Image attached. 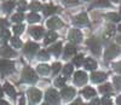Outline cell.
Returning <instances> with one entry per match:
<instances>
[{"mask_svg":"<svg viewBox=\"0 0 121 105\" xmlns=\"http://www.w3.org/2000/svg\"><path fill=\"white\" fill-rule=\"evenodd\" d=\"M22 80L26 81V82H30V83H34L36 80H38V76L35 74V71L29 68V67H26L23 69V72H22Z\"/></svg>","mask_w":121,"mask_h":105,"instance_id":"1","label":"cell"},{"mask_svg":"<svg viewBox=\"0 0 121 105\" xmlns=\"http://www.w3.org/2000/svg\"><path fill=\"white\" fill-rule=\"evenodd\" d=\"M15 69V64L11 60H7V59H3L0 60V71L3 72L4 75L6 74H11Z\"/></svg>","mask_w":121,"mask_h":105,"instance_id":"2","label":"cell"},{"mask_svg":"<svg viewBox=\"0 0 121 105\" xmlns=\"http://www.w3.org/2000/svg\"><path fill=\"white\" fill-rule=\"evenodd\" d=\"M46 100L51 105H59V96L56 92V89L51 88L46 92Z\"/></svg>","mask_w":121,"mask_h":105,"instance_id":"3","label":"cell"},{"mask_svg":"<svg viewBox=\"0 0 121 105\" xmlns=\"http://www.w3.org/2000/svg\"><path fill=\"white\" fill-rule=\"evenodd\" d=\"M68 38H69V41L72 44H79V42H81V40H82V34L80 30L73 29V30H70Z\"/></svg>","mask_w":121,"mask_h":105,"instance_id":"4","label":"cell"},{"mask_svg":"<svg viewBox=\"0 0 121 105\" xmlns=\"http://www.w3.org/2000/svg\"><path fill=\"white\" fill-rule=\"evenodd\" d=\"M28 96H29L30 101L33 104H36V103L40 101V99H41V92L36 88H30L28 91Z\"/></svg>","mask_w":121,"mask_h":105,"instance_id":"5","label":"cell"},{"mask_svg":"<svg viewBox=\"0 0 121 105\" xmlns=\"http://www.w3.org/2000/svg\"><path fill=\"white\" fill-rule=\"evenodd\" d=\"M87 45L90 46L91 51H92L95 55H98L99 53V51H100V44H99V41L96 38H91L87 41Z\"/></svg>","mask_w":121,"mask_h":105,"instance_id":"6","label":"cell"},{"mask_svg":"<svg viewBox=\"0 0 121 105\" xmlns=\"http://www.w3.org/2000/svg\"><path fill=\"white\" fill-rule=\"evenodd\" d=\"M38 48H39V46L35 42H28L26 45V47H24V53L27 56H29V57H32V56L35 55V52L38 51Z\"/></svg>","mask_w":121,"mask_h":105,"instance_id":"7","label":"cell"},{"mask_svg":"<svg viewBox=\"0 0 121 105\" xmlns=\"http://www.w3.org/2000/svg\"><path fill=\"white\" fill-rule=\"evenodd\" d=\"M87 81V75L84 71H76L74 75V83L76 85H84V83Z\"/></svg>","mask_w":121,"mask_h":105,"instance_id":"8","label":"cell"},{"mask_svg":"<svg viewBox=\"0 0 121 105\" xmlns=\"http://www.w3.org/2000/svg\"><path fill=\"white\" fill-rule=\"evenodd\" d=\"M120 52V48L116 46V45H112L109 46L105 51V59H112L113 57H115L117 53Z\"/></svg>","mask_w":121,"mask_h":105,"instance_id":"9","label":"cell"},{"mask_svg":"<svg viewBox=\"0 0 121 105\" xmlns=\"http://www.w3.org/2000/svg\"><path fill=\"white\" fill-rule=\"evenodd\" d=\"M60 96H62V98L65 99V100H70L75 96V89L72 88V87H65V88L62 89V92H60Z\"/></svg>","mask_w":121,"mask_h":105,"instance_id":"10","label":"cell"},{"mask_svg":"<svg viewBox=\"0 0 121 105\" xmlns=\"http://www.w3.org/2000/svg\"><path fill=\"white\" fill-rule=\"evenodd\" d=\"M105 79H107V75L104 74V72L97 71V72H92V74H91V80H92V82H95V83L103 82Z\"/></svg>","mask_w":121,"mask_h":105,"instance_id":"11","label":"cell"},{"mask_svg":"<svg viewBox=\"0 0 121 105\" xmlns=\"http://www.w3.org/2000/svg\"><path fill=\"white\" fill-rule=\"evenodd\" d=\"M46 25L48 28H51V29H55V28H59V27H62L63 23H62V21H60L59 18L57 17H53V18H50L47 22H46Z\"/></svg>","mask_w":121,"mask_h":105,"instance_id":"12","label":"cell"},{"mask_svg":"<svg viewBox=\"0 0 121 105\" xmlns=\"http://www.w3.org/2000/svg\"><path fill=\"white\" fill-rule=\"evenodd\" d=\"M29 33L34 39H40L44 35V29L41 27H33V28H30Z\"/></svg>","mask_w":121,"mask_h":105,"instance_id":"13","label":"cell"},{"mask_svg":"<svg viewBox=\"0 0 121 105\" xmlns=\"http://www.w3.org/2000/svg\"><path fill=\"white\" fill-rule=\"evenodd\" d=\"M87 22H88V17H87L86 13H80V15H78V16L75 17V19H74V23L78 24V25H84V24H86Z\"/></svg>","mask_w":121,"mask_h":105,"instance_id":"14","label":"cell"},{"mask_svg":"<svg viewBox=\"0 0 121 105\" xmlns=\"http://www.w3.org/2000/svg\"><path fill=\"white\" fill-rule=\"evenodd\" d=\"M0 55L4 56V57H13V56H16V52L12 48H10L7 46H4V47L0 48Z\"/></svg>","mask_w":121,"mask_h":105,"instance_id":"15","label":"cell"},{"mask_svg":"<svg viewBox=\"0 0 121 105\" xmlns=\"http://www.w3.org/2000/svg\"><path fill=\"white\" fill-rule=\"evenodd\" d=\"M43 11H44V15L45 16H50V15H52L57 11V7L53 6L52 4H47L43 7Z\"/></svg>","mask_w":121,"mask_h":105,"instance_id":"16","label":"cell"},{"mask_svg":"<svg viewBox=\"0 0 121 105\" xmlns=\"http://www.w3.org/2000/svg\"><path fill=\"white\" fill-rule=\"evenodd\" d=\"M4 89H5V92L7 93V96H10L11 98H16V91H15V88H13V86L12 85H10L9 82H6L5 85H4Z\"/></svg>","mask_w":121,"mask_h":105,"instance_id":"17","label":"cell"},{"mask_svg":"<svg viewBox=\"0 0 121 105\" xmlns=\"http://www.w3.org/2000/svg\"><path fill=\"white\" fill-rule=\"evenodd\" d=\"M114 35H115V27L110 25V27L107 29L105 33L103 34V39H104L105 41H108V40H110L112 38H114Z\"/></svg>","mask_w":121,"mask_h":105,"instance_id":"18","label":"cell"},{"mask_svg":"<svg viewBox=\"0 0 121 105\" xmlns=\"http://www.w3.org/2000/svg\"><path fill=\"white\" fill-rule=\"evenodd\" d=\"M50 52H51V53H53L55 56H59L60 52H62V44L57 42V44L52 45L51 47H50Z\"/></svg>","mask_w":121,"mask_h":105,"instance_id":"19","label":"cell"},{"mask_svg":"<svg viewBox=\"0 0 121 105\" xmlns=\"http://www.w3.org/2000/svg\"><path fill=\"white\" fill-rule=\"evenodd\" d=\"M75 52H76V48H75L73 45H67V46H65V51H64V58H68V57L74 56Z\"/></svg>","mask_w":121,"mask_h":105,"instance_id":"20","label":"cell"},{"mask_svg":"<svg viewBox=\"0 0 121 105\" xmlns=\"http://www.w3.org/2000/svg\"><path fill=\"white\" fill-rule=\"evenodd\" d=\"M109 6H110L109 0H96L91 7H109Z\"/></svg>","mask_w":121,"mask_h":105,"instance_id":"21","label":"cell"},{"mask_svg":"<svg viewBox=\"0 0 121 105\" xmlns=\"http://www.w3.org/2000/svg\"><path fill=\"white\" fill-rule=\"evenodd\" d=\"M36 70H38V72L40 75H47L50 72V67L47 64H39Z\"/></svg>","mask_w":121,"mask_h":105,"instance_id":"22","label":"cell"},{"mask_svg":"<svg viewBox=\"0 0 121 105\" xmlns=\"http://www.w3.org/2000/svg\"><path fill=\"white\" fill-rule=\"evenodd\" d=\"M81 93H82V96H84L85 98H92L93 96H96V91H95L93 88H91V87L84 88Z\"/></svg>","mask_w":121,"mask_h":105,"instance_id":"23","label":"cell"},{"mask_svg":"<svg viewBox=\"0 0 121 105\" xmlns=\"http://www.w3.org/2000/svg\"><path fill=\"white\" fill-rule=\"evenodd\" d=\"M84 65L87 70H93L96 67H97V63L93 60V59H91V58H87L85 62H84Z\"/></svg>","mask_w":121,"mask_h":105,"instance_id":"24","label":"cell"},{"mask_svg":"<svg viewBox=\"0 0 121 105\" xmlns=\"http://www.w3.org/2000/svg\"><path fill=\"white\" fill-rule=\"evenodd\" d=\"M57 39V34L55 33V31H48L47 35H46V39H45V45H48L53 42V41Z\"/></svg>","mask_w":121,"mask_h":105,"instance_id":"25","label":"cell"},{"mask_svg":"<svg viewBox=\"0 0 121 105\" xmlns=\"http://www.w3.org/2000/svg\"><path fill=\"white\" fill-rule=\"evenodd\" d=\"M13 7H15V1H12V0L11 1H5L3 5V8L5 12H11Z\"/></svg>","mask_w":121,"mask_h":105,"instance_id":"26","label":"cell"},{"mask_svg":"<svg viewBox=\"0 0 121 105\" xmlns=\"http://www.w3.org/2000/svg\"><path fill=\"white\" fill-rule=\"evenodd\" d=\"M39 21H40V16L38 13H35V12L30 13L28 16V22L29 23H35V22H39Z\"/></svg>","mask_w":121,"mask_h":105,"instance_id":"27","label":"cell"},{"mask_svg":"<svg viewBox=\"0 0 121 105\" xmlns=\"http://www.w3.org/2000/svg\"><path fill=\"white\" fill-rule=\"evenodd\" d=\"M41 7L43 6H41V4H40L39 1H33L32 4L29 5V8L32 10V11H34V12L35 11H39V10H41Z\"/></svg>","mask_w":121,"mask_h":105,"instance_id":"28","label":"cell"},{"mask_svg":"<svg viewBox=\"0 0 121 105\" xmlns=\"http://www.w3.org/2000/svg\"><path fill=\"white\" fill-rule=\"evenodd\" d=\"M11 45L16 48H19V47H22V41L18 38H11Z\"/></svg>","mask_w":121,"mask_h":105,"instance_id":"29","label":"cell"},{"mask_svg":"<svg viewBox=\"0 0 121 105\" xmlns=\"http://www.w3.org/2000/svg\"><path fill=\"white\" fill-rule=\"evenodd\" d=\"M73 62H74V64H75V65L80 67V65H81L82 63H84V56H82V55H78V56L74 58Z\"/></svg>","mask_w":121,"mask_h":105,"instance_id":"30","label":"cell"},{"mask_svg":"<svg viewBox=\"0 0 121 105\" xmlns=\"http://www.w3.org/2000/svg\"><path fill=\"white\" fill-rule=\"evenodd\" d=\"M23 18H24V16H23V13H22V12H18V13H16V15H13V16H12V21H13V22H17V23L22 22Z\"/></svg>","mask_w":121,"mask_h":105,"instance_id":"31","label":"cell"},{"mask_svg":"<svg viewBox=\"0 0 121 105\" xmlns=\"http://www.w3.org/2000/svg\"><path fill=\"white\" fill-rule=\"evenodd\" d=\"M99 91L102 93H110L112 92V85H109V83H107V85H103L99 87Z\"/></svg>","mask_w":121,"mask_h":105,"instance_id":"32","label":"cell"},{"mask_svg":"<svg viewBox=\"0 0 121 105\" xmlns=\"http://www.w3.org/2000/svg\"><path fill=\"white\" fill-rule=\"evenodd\" d=\"M23 30H24V25H22V24H17V25L13 27V33L17 34V35L18 34H22Z\"/></svg>","mask_w":121,"mask_h":105,"instance_id":"33","label":"cell"},{"mask_svg":"<svg viewBox=\"0 0 121 105\" xmlns=\"http://www.w3.org/2000/svg\"><path fill=\"white\" fill-rule=\"evenodd\" d=\"M73 72V67L70 65V64H67L64 68H63V74L67 76V75H70Z\"/></svg>","mask_w":121,"mask_h":105,"instance_id":"34","label":"cell"},{"mask_svg":"<svg viewBox=\"0 0 121 105\" xmlns=\"http://www.w3.org/2000/svg\"><path fill=\"white\" fill-rule=\"evenodd\" d=\"M107 17L110 18L113 22H119V21H120V16L116 15V13H113V12L112 13H107Z\"/></svg>","mask_w":121,"mask_h":105,"instance_id":"35","label":"cell"},{"mask_svg":"<svg viewBox=\"0 0 121 105\" xmlns=\"http://www.w3.org/2000/svg\"><path fill=\"white\" fill-rule=\"evenodd\" d=\"M64 83H65V79H64V77H58V79H56V81H55V85L58 86V87H63Z\"/></svg>","mask_w":121,"mask_h":105,"instance_id":"36","label":"cell"},{"mask_svg":"<svg viewBox=\"0 0 121 105\" xmlns=\"http://www.w3.org/2000/svg\"><path fill=\"white\" fill-rule=\"evenodd\" d=\"M38 57H39L40 59H43V60H46V59H48V58H50V57H48V52H47V51H40Z\"/></svg>","mask_w":121,"mask_h":105,"instance_id":"37","label":"cell"},{"mask_svg":"<svg viewBox=\"0 0 121 105\" xmlns=\"http://www.w3.org/2000/svg\"><path fill=\"white\" fill-rule=\"evenodd\" d=\"M18 10H21V11L27 10V3L24 1V0H19L18 1Z\"/></svg>","mask_w":121,"mask_h":105,"instance_id":"38","label":"cell"},{"mask_svg":"<svg viewBox=\"0 0 121 105\" xmlns=\"http://www.w3.org/2000/svg\"><path fill=\"white\" fill-rule=\"evenodd\" d=\"M60 63H55V64L52 65V71H53V74H58L59 70H60Z\"/></svg>","mask_w":121,"mask_h":105,"instance_id":"39","label":"cell"},{"mask_svg":"<svg viewBox=\"0 0 121 105\" xmlns=\"http://www.w3.org/2000/svg\"><path fill=\"white\" fill-rule=\"evenodd\" d=\"M114 83H115L116 88L120 89V88H121V77H120V76H116V77L114 79Z\"/></svg>","mask_w":121,"mask_h":105,"instance_id":"40","label":"cell"},{"mask_svg":"<svg viewBox=\"0 0 121 105\" xmlns=\"http://www.w3.org/2000/svg\"><path fill=\"white\" fill-rule=\"evenodd\" d=\"M102 105H112V99L109 97H104L102 99Z\"/></svg>","mask_w":121,"mask_h":105,"instance_id":"41","label":"cell"},{"mask_svg":"<svg viewBox=\"0 0 121 105\" xmlns=\"http://www.w3.org/2000/svg\"><path fill=\"white\" fill-rule=\"evenodd\" d=\"M1 36H4L5 39L10 38V31H9L7 29H3V30H1Z\"/></svg>","mask_w":121,"mask_h":105,"instance_id":"42","label":"cell"},{"mask_svg":"<svg viewBox=\"0 0 121 105\" xmlns=\"http://www.w3.org/2000/svg\"><path fill=\"white\" fill-rule=\"evenodd\" d=\"M63 3L65 5H75L78 4V0H63Z\"/></svg>","mask_w":121,"mask_h":105,"instance_id":"43","label":"cell"},{"mask_svg":"<svg viewBox=\"0 0 121 105\" xmlns=\"http://www.w3.org/2000/svg\"><path fill=\"white\" fill-rule=\"evenodd\" d=\"M7 25H9V22L7 21H5V19H0V27L1 28H7Z\"/></svg>","mask_w":121,"mask_h":105,"instance_id":"44","label":"cell"},{"mask_svg":"<svg viewBox=\"0 0 121 105\" xmlns=\"http://www.w3.org/2000/svg\"><path fill=\"white\" fill-rule=\"evenodd\" d=\"M114 69L117 71V72H120L121 74V62H119V63H116V64L114 65Z\"/></svg>","mask_w":121,"mask_h":105,"instance_id":"45","label":"cell"},{"mask_svg":"<svg viewBox=\"0 0 121 105\" xmlns=\"http://www.w3.org/2000/svg\"><path fill=\"white\" fill-rule=\"evenodd\" d=\"M99 104H100L99 99H98V98H95V99H93L92 101H91V103H90L88 105H99Z\"/></svg>","mask_w":121,"mask_h":105,"instance_id":"46","label":"cell"},{"mask_svg":"<svg viewBox=\"0 0 121 105\" xmlns=\"http://www.w3.org/2000/svg\"><path fill=\"white\" fill-rule=\"evenodd\" d=\"M70 105H84V104H82L81 99H79V98H78V99H76V100H75L73 104H70Z\"/></svg>","mask_w":121,"mask_h":105,"instance_id":"47","label":"cell"},{"mask_svg":"<svg viewBox=\"0 0 121 105\" xmlns=\"http://www.w3.org/2000/svg\"><path fill=\"white\" fill-rule=\"evenodd\" d=\"M116 103H117L119 105H121V96H120V97H117V99H116Z\"/></svg>","mask_w":121,"mask_h":105,"instance_id":"48","label":"cell"},{"mask_svg":"<svg viewBox=\"0 0 121 105\" xmlns=\"http://www.w3.org/2000/svg\"><path fill=\"white\" fill-rule=\"evenodd\" d=\"M0 105H9L5 100H0Z\"/></svg>","mask_w":121,"mask_h":105,"instance_id":"49","label":"cell"},{"mask_svg":"<svg viewBox=\"0 0 121 105\" xmlns=\"http://www.w3.org/2000/svg\"><path fill=\"white\" fill-rule=\"evenodd\" d=\"M19 105H24V98H21V101H19Z\"/></svg>","mask_w":121,"mask_h":105,"instance_id":"50","label":"cell"},{"mask_svg":"<svg viewBox=\"0 0 121 105\" xmlns=\"http://www.w3.org/2000/svg\"><path fill=\"white\" fill-rule=\"evenodd\" d=\"M3 93H4L3 92V88H1V86H0V97H3Z\"/></svg>","mask_w":121,"mask_h":105,"instance_id":"51","label":"cell"},{"mask_svg":"<svg viewBox=\"0 0 121 105\" xmlns=\"http://www.w3.org/2000/svg\"><path fill=\"white\" fill-rule=\"evenodd\" d=\"M117 29H119V31H120V33H121V25H120V27H119Z\"/></svg>","mask_w":121,"mask_h":105,"instance_id":"52","label":"cell"},{"mask_svg":"<svg viewBox=\"0 0 121 105\" xmlns=\"http://www.w3.org/2000/svg\"><path fill=\"white\" fill-rule=\"evenodd\" d=\"M113 1H114V3H119V0H113Z\"/></svg>","mask_w":121,"mask_h":105,"instance_id":"53","label":"cell"},{"mask_svg":"<svg viewBox=\"0 0 121 105\" xmlns=\"http://www.w3.org/2000/svg\"><path fill=\"white\" fill-rule=\"evenodd\" d=\"M43 105H48V104H47V103H44V104H43Z\"/></svg>","mask_w":121,"mask_h":105,"instance_id":"54","label":"cell"},{"mask_svg":"<svg viewBox=\"0 0 121 105\" xmlns=\"http://www.w3.org/2000/svg\"><path fill=\"white\" fill-rule=\"evenodd\" d=\"M0 38H1V30H0Z\"/></svg>","mask_w":121,"mask_h":105,"instance_id":"55","label":"cell"},{"mask_svg":"<svg viewBox=\"0 0 121 105\" xmlns=\"http://www.w3.org/2000/svg\"><path fill=\"white\" fill-rule=\"evenodd\" d=\"M120 13H121V7H120Z\"/></svg>","mask_w":121,"mask_h":105,"instance_id":"56","label":"cell"},{"mask_svg":"<svg viewBox=\"0 0 121 105\" xmlns=\"http://www.w3.org/2000/svg\"><path fill=\"white\" fill-rule=\"evenodd\" d=\"M85 1H88V0H85Z\"/></svg>","mask_w":121,"mask_h":105,"instance_id":"57","label":"cell"}]
</instances>
